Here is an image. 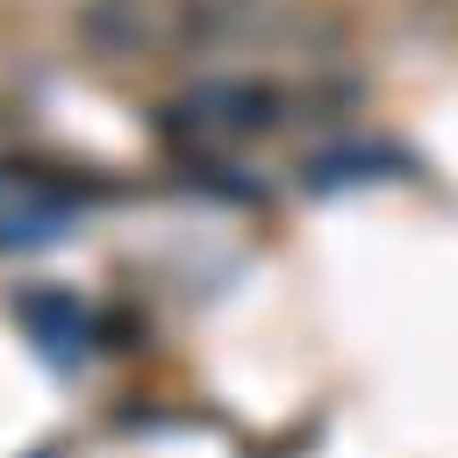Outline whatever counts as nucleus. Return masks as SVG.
Listing matches in <instances>:
<instances>
[]
</instances>
